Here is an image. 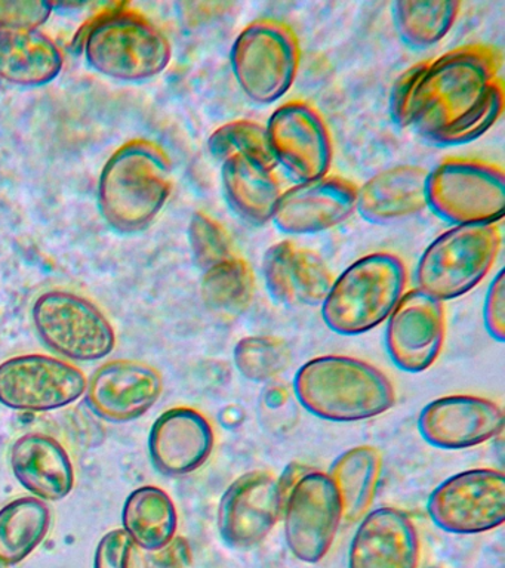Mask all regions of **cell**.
Wrapping results in <instances>:
<instances>
[{
	"instance_id": "obj_38",
	"label": "cell",
	"mask_w": 505,
	"mask_h": 568,
	"mask_svg": "<svg viewBox=\"0 0 505 568\" xmlns=\"http://www.w3.org/2000/svg\"><path fill=\"white\" fill-rule=\"evenodd\" d=\"M483 324L492 339L504 344L505 341V282L504 270L498 271L487 288L483 304Z\"/></svg>"
},
{
	"instance_id": "obj_14",
	"label": "cell",
	"mask_w": 505,
	"mask_h": 568,
	"mask_svg": "<svg viewBox=\"0 0 505 568\" xmlns=\"http://www.w3.org/2000/svg\"><path fill=\"white\" fill-rule=\"evenodd\" d=\"M283 508L279 479L264 470L243 474L230 484L219 506V531L232 548L261 544L276 526Z\"/></svg>"
},
{
	"instance_id": "obj_33",
	"label": "cell",
	"mask_w": 505,
	"mask_h": 568,
	"mask_svg": "<svg viewBox=\"0 0 505 568\" xmlns=\"http://www.w3.org/2000/svg\"><path fill=\"white\" fill-rule=\"evenodd\" d=\"M233 358L243 377L252 382H267L286 371L291 351L279 337L248 336L234 346Z\"/></svg>"
},
{
	"instance_id": "obj_26",
	"label": "cell",
	"mask_w": 505,
	"mask_h": 568,
	"mask_svg": "<svg viewBox=\"0 0 505 568\" xmlns=\"http://www.w3.org/2000/svg\"><path fill=\"white\" fill-rule=\"evenodd\" d=\"M179 514L174 500L156 486H143L127 497L122 530L145 552H156L176 536Z\"/></svg>"
},
{
	"instance_id": "obj_20",
	"label": "cell",
	"mask_w": 505,
	"mask_h": 568,
	"mask_svg": "<svg viewBox=\"0 0 505 568\" xmlns=\"http://www.w3.org/2000/svg\"><path fill=\"white\" fill-rule=\"evenodd\" d=\"M263 277L270 296L290 308L322 305L334 283L325 261L291 240H282L267 248Z\"/></svg>"
},
{
	"instance_id": "obj_31",
	"label": "cell",
	"mask_w": 505,
	"mask_h": 568,
	"mask_svg": "<svg viewBox=\"0 0 505 568\" xmlns=\"http://www.w3.org/2000/svg\"><path fill=\"white\" fill-rule=\"evenodd\" d=\"M504 100L503 80L496 79L472 110L461 115L450 126L428 136L427 141L438 146H458L478 140L498 122L504 111Z\"/></svg>"
},
{
	"instance_id": "obj_13",
	"label": "cell",
	"mask_w": 505,
	"mask_h": 568,
	"mask_svg": "<svg viewBox=\"0 0 505 568\" xmlns=\"http://www.w3.org/2000/svg\"><path fill=\"white\" fill-rule=\"evenodd\" d=\"M265 132L274 163L296 184L330 175L334 159L330 128L309 102L294 100L277 106Z\"/></svg>"
},
{
	"instance_id": "obj_5",
	"label": "cell",
	"mask_w": 505,
	"mask_h": 568,
	"mask_svg": "<svg viewBox=\"0 0 505 568\" xmlns=\"http://www.w3.org/2000/svg\"><path fill=\"white\" fill-rule=\"evenodd\" d=\"M83 52L92 69L125 82H141L161 74L172 55L166 36L123 3L99 13L87 27Z\"/></svg>"
},
{
	"instance_id": "obj_35",
	"label": "cell",
	"mask_w": 505,
	"mask_h": 568,
	"mask_svg": "<svg viewBox=\"0 0 505 568\" xmlns=\"http://www.w3.org/2000/svg\"><path fill=\"white\" fill-rule=\"evenodd\" d=\"M94 568H152L141 549L122 528L105 532L97 545Z\"/></svg>"
},
{
	"instance_id": "obj_37",
	"label": "cell",
	"mask_w": 505,
	"mask_h": 568,
	"mask_svg": "<svg viewBox=\"0 0 505 568\" xmlns=\"http://www.w3.org/2000/svg\"><path fill=\"white\" fill-rule=\"evenodd\" d=\"M52 4L38 0H0V27L38 29L51 17Z\"/></svg>"
},
{
	"instance_id": "obj_22",
	"label": "cell",
	"mask_w": 505,
	"mask_h": 568,
	"mask_svg": "<svg viewBox=\"0 0 505 568\" xmlns=\"http://www.w3.org/2000/svg\"><path fill=\"white\" fill-rule=\"evenodd\" d=\"M10 465L17 481L38 499L60 501L73 491L77 477L72 457L51 435H21L12 444Z\"/></svg>"
},
{
	"instance_id": "obj_17",
	"label": "cell",
	"mask_w": 505,
	"mask_h": 568,
	"mask_svg": "<svg viewBox=\"0 0 505 568\" xmlns=\"http://www.w3.org/2000/svg\"><path fill=\"white\" fill-rule=\"evenodd\" d=\"M161 372L135 359H112L87 381V403L101 419L125 424L140 419L161 398Z\"/></svg>"
},
{
	"instance_id": "obj_15",
	"label": "cell",
	"mask_w": 505,
	"mask_h": 568,
	"mask_svg": "<svg viewBox=\"0 0 505 568\" xmlns=\"http://www.w3.org/2000/svg\"><path fill=\"white\" fill-rule=\"evenodd\" d=\"M357 185L326 175L282 191L272 222L282 234L313 235L343 225L356 212Z\"/></svg>"
},
{
	"instance_id": "obj_8",
	"label": "cell",
	"mask_w": 505,
	"mask_h": 568,
	"mask_svg": "<svg viewBox=\"0 0 505 568\" xmlns=\"http://www.w3.org/2000/svg\"><path fill=\"white\" fill-rule=\"evenodd\" d=\"M427 207L451 225L498 224L505 212V173L485 160H442L427 176Z\"/></svg>"
},
{
	"instance_id": "obj_32",
	"label": "cell",
	"mask_w": 505,
	"mask_h": 568,
	"mask_svg": "<svg viewBox=\"0 0 505 568\" xmlns=\"http://www.w3.org/2000/svg\"><path fill=\"white\" fill-rule=\"evenodd\" d=\"M208 151L220 163L233 155H246L276 168L265 126L252 120H233L216 128L208 140Z\"/></svg>"
},
{
	"instance_id": "obj_34",
	"label": "cell",
	"mask_w": 505,
	"mask_h": 568,
	"mask_svg": "<svg viewBox=\"0 0 505 568\" xmlns=\"http://www.w3.org/2000/svg\"><path fill=\"white\" fill-rule=\"evenodd\" d=\"M189 243L194 260L203 271L238 255L232 237L223 224L203 212H196L189 224Z\"/></svg>"
},
{
	"instance_id": "obj_3",
	"label": "cell",
	"mask_w": 505,
	"mask_h": 568,
	"mask_svg": "<svg viewBox=\"0 0 505 568\" xmlns=\"http://www.w3.org/2000/svg\"><path fill=\"white\" fill-rule=\"evenodd\" d=\"M171 190V162L165 151L150 141L128 142L101 172V215L112 229L135 233L152 224Z\"/></svg>"
},
{
	"instance_id": "obj_9",
	"label": "cell",
	"mask_w": 505,
	"mask_h": 568,
	"mask_svg": "<svg viewBox=\"0 0 505 568\" xmlns=\"http://www.w3.org/2000/svg\"><path fill=\"white\" fill-rule=\"evenodd\" d=\"M279 481L283 495L287 548L300 561H322L330 552L344 518L339 493L330 475L291 466Z\"/></svg>"
},
{
	"instance_id": "obj_23",
	"label": "cell",
	"mask_w": 505,
	"mask_h": 568,
	"mask_svg": "<svg viewBox=\"0 0 505 568\" xmlns=\"http://www.w3.org/2000/svg\"><path fill=\"white\" fill-rule=\"evenodd\" d=\"M427 176L428 171L412 164L385 169L357 186L356 212L374 225L418 215L427 207Z\"/></svg>"
},
{
	"instance_id": "obj_16",
	"label": "cell",
	"mask_w": 505,
	"mask_h": 568,
	"mask_svg": "<svg viewBox=\"0 0 505 568\" xmlns=\"http://www.w3.org/2000/svg\"><path fill=\"white\" fill-rule=\"evenodd\" d=\"M445 335L443 302L420 288H412L402 296L388 317L385 345L398 368L421 373L436 363Z\"/></svg>"
},
{
	"instance_id": "obj_19",
	"label": "cell",
	"mask_w": 505,
	"mask_h": 568,
	"mask_svg": "<svg viewBox=\"0 0 505 568\" xmlns=\"http://www.w3.org/2000/svg\"><path fill=\"white\" fill-rule=\"evenodd\" d=\"M214 446L211 422L192 407H172L163 412L149 434L150 460L165 477L194 473L210 459Z\"/></svg>"
},
{
	"instance_id": "obj_1",
	"label": "cell",
	"mask_w": 505,
	"mask_h": 568,
	"mask_svg": "<svg viewBox=\"0 0 505 568\" xmlns=\"http://www.w3.org/2000/svg\"><path fill=\"white\" fill-rule=\"evenodd\" d=\"M294 390L305 410L331 422L372 419L396 403V390L387 375L345 355L310 359L296 372Z\"/></svg>"
},
{
	"instance_id": "obj_11",
	"label": "cell",
	"mask_w": 505,
	"mask_h": 568,
	"mask_svg": "<svg viewBox=\"0 0 505 568\" xmlns=\"http://www.w3.org/2000/svg\"><path fill=\"white\" fill-rule=\"evenodd\" d=\"M432 521L452 535H478L505 521V477L496 469H469L447 478L430 495Z\"/></svg>"
},
{
	"instance_id": "obj_2",
	"label": "cell",
	"mask_w": 505,
	"mask_h": 568,
	"mask_svg": "<svg viewBox=\"0 0 505 568\" xmlns=\"http://www.w3.org/2000/svg\"><path fill=\"white\" fill-rule=\"evenodd\" d=\"M503 55L489 44H467L424 62L411 128L427 140L472 110L498 79Z\"/></svg>"
},
{
	"instance_id": "obj_12",
	"label": "cell",
	"mask_w": 505,
	"mask_h": 568,
	"mask_svg": "<svg viewBox=\"0 0 505 568\" xmlns=\"http://www.w3.org/2000/svg\"><path fill=\"white\" fill-rule=\"evenodd\" d=\"M81 368L46 354H24L0 364V404L12 410H59L85 395Z\"/></svg>"
},
{
	"instance_id": "obj_24",
	"label": "cell",
	"mask_w": 505,
	"mask_h": 568,
	"mask_svg": "<svg viewBox=\"0 0 505 568\" xmlns=\"http://www.w3.org/2000/svg\"><path fill=\"white\" fill-rule=\"evenodd\" d=\"M274 169L246 155H233L221 163L224 197L229 207L248 224L263 226L272 222L282 194Z\"/></svg>"
},
{
	"instance_id": "obj_27",
	"label": "cell",
	"mask_w": 505,
	"mask_h": 568,
	"mask_svg": "<svg viewBox=\"0 0 505 568\" xmlns=\"http://www.w3.org/2000/svg\"><path fill=\"white\" fill-rule=\"evenodd\" d=\"M381 470L383 457L372 446L350 448L334 462L327 475L339 493L345 519L357 521L371 508Z\"/></svg>"
},
{
	"instance_id": "obj_7",
	"label": "cell",
	"mask_w": 505,
	"mask_h": 568,
	"mask_svg": "<svg viewBox=\"0 0 505 568\" xmlns=\"http://www.w3.org/2000/svg\"><path fill=\"white\" fill-rule=\"evenodd\" d=\"M501 240L498 224L452 226L421 255L416 288L441 302L464 296L489 274Z\"/></svg>"
},
{
	"instance_id": "obj_6",
	"label": "cell",
	"mask_w": 505,
	"mask_h": 568,
	"mask_svg": "<svg viewBox=\"0 0 505 568\" xmlns=\"http://www.w3.org/2000/svg\"><path fill=\"white\" fill-rule=\"evenodd\" d=\"M301 62L295 31L274 18L252 21L238 34L230 64L243 95L260 105L281 101L294 87Z\"/></svg>"
},
{
	"instance_id": "obj_25",
	"label": "cell",
	"mask_w": 505,
	"mask_h": 568,
	"mask_svg": "<svg viewBox=\"0 0 505 568\" xmlns=\"http://www.w3.org/2000/svg\"><path fill=\"white\" fill-rule=\"evenodd\" d=\"M63 69V55L38 29L0 27V80L16 87H42Z\"/></svg>"
},
{
	"instance_id": "obj_18",
	"label": "cell",
	"mask_w": 505,
	"mask_h": 568,
	"mask_svg": "<svg viewBox=\"0 0 505 568\" xmlns=\"http://www.w3.org/2000/svg\"><path fill=\"white\" fill-rule=\"evenodd\" d=\"M504 412L492 399L447 395L427 404L418 417L421 437L442 450L478 446L503 433Z\"/></svg>"
},
{
	"instance_id": "obj_21",
	"label": "cell",
	"mask_w": 505,
	"mask_h": 568,
	"mask_svg": "<svg viewBox=\"0 0 505 568\" xmlns=\"http://www.w3.org/2000/svg\"><path fill=\"white\" fill-rule=\"evenodd\" d=\"M420 537L402 509L378 508L367 514L350 546L349 568H418Z\"/></svg>"
},
{
	"instance_id": "obj_28",
	"label": "cell",
	"mask_w": 505,
	"mask_h": 568,
	"mask_svg": "<svg viewBox=\"0 0 505 568\" xmlns=\"http://www.w3.org/2000/svg\"><path fill=\"white\" fill-rule=\"evenodd\" d=\"M51 526L47 501L19 497L0 509V564L16 566L24 561L46 539Z\"/></svg>"
},
{
	"instance_id": "obj_36",
	"label": "cell",
	"mask_w": 505,
	"mask_h": 568,
	"mask_svg": "<svg viewBox=\"0 0 505 568\" xmlns=\"http://www.w3.org/2000/svg\"><path fill=\"white\" fill-rule=\"evenodd\" d=\"M424 62L407 69L394 83L390 93L388 110L394 124L398 128H411L412 114H414V102L416 87Z\"/></svg>"
},
{
	"instance_id": "obj_30",
	"label": "cell",
	"mask_w": 505,
	"mask_h": 568,
	"mask_svg": "<svg viewBox=\"0 0 505 568\" xmlns=\"http://www.w3.org/2000/svg\"><path fill=\"white\" fill-rule=\"evenodd\" d=\"M255 275L250 262L234 255L203 271L202 296L206 305L221 314L234 315L250 306Z\"/></svg>"
},
{
	"instance_id": "obj_39",
	"label": "cell",
	"mask_w": 505,
	"mask_h": 568,
	"mask_svg": "<svg viewBox=\"0 0 505 568\" xmlns=\"http://www.w3.org/2000/svg\"><path fill=\"white\" fill-rule=\"evenodd\" d=\"M152 554L153 562L161 568H188L192 562V549H190L189 541L179 536Z\"/></svg>"
},
{
	"instance_id": "obj_29",
	"label": "cell",
	"mask_w": 505,
	"mask_h": 568,
	"mask_svg": "<svg viewBox=\"0 0 505 568\" xmlns=\"http://www.w3.org/2000/svg\"><path fill=\"white\" fill-rule=\"evenodd\" d=\"M459 8L452 0H398L393 3L394 27L407 47L432 48L450 33Z\"/></svg>"
},
{
	"instance_id": "obj_10",
	"label": "cell",
	"mask_w": 505,
	"mask_h": 568,
	"mask_svg": "<svg viewBox=\"0 0 505 568\" xmlns=\"http://www.w3.org/2000/svg\"><path fill=\"white\" fill-rule=\"evenodd\" d=\"M43 344L73 362H97L112 354L117 333L99 306L77 293H42L32 310Z\"/></svg>"
},
{
	"instance_id": "obj_4",
	"label": "cell",
	"mask_w": 505,
	"mask_h": 568,
	"mask_svg": "<svg viewBox=\"0 0 505 568\" xmlns=\"http://www.w3.org/2000/svg\"><path fill=\"white\" fill-rule=\"evenodd\" d=\"M407 271L397 255L375 252L358 257L334 278L322 306L326 327L356 336L388 320L405 295Z\"/></svg>"
}]
</instances>
